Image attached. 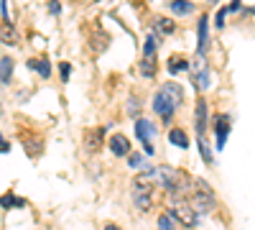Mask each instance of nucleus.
<instances>
[{
    "label": "nucleus",
    "mask_w": 255,
    "mask_h": 230,
    "mask_svg": "<svg viewBox=\"0 0 255 230\" xmlns=\"http://www.w3.org/2000/svg\"><path fill=\"white\" fill-rule=\"evenodd\" d=\"M158 182V169H143L133 182V202L140 213H148L153 205V187Z\"/></svg>",
    "instance_id": "f257e3e1"
},
{
    "label": "nucleus",
    "mask_w": 255,
    "mask_h": 230,
    "mask_svg": "<svg viewBox=\"0 0 255 230\" xmlns=\"http://www.w3.org/2000/svg\"><path fill=\"white\" fill-rule=\"evenodd\" d=\"M181 100H184V90H181L179 85H174V82H168V85H163V87L158 90V95L153 97V110H156L163 120H168V118L179 110Z\"/></svg>",
    "instance_id": "f03ea898"
},
{
    "label": "nucleus",
    "mask_w": 255,
    "mask_h": 230,
    "mask_svg": "<svg viewBox=\"0 0 255 230\" xmlns=\"http://www.w3.org/2000/svg\"><path fill=\"white\" fill-rule=\"evenodd\" d=\"M191 197H194V210H199V213H209L215 207V192L202 179H197L194 187H191Z\"/></svg>",
    "instance_id": "7ed1b4c3"
},
{
    "label": "nucleus",
    "mask_w": 255,
    "mask_h": 230,
    "mask_svg": "<svg viewBox=\"0 0 255 230\" xmlns=\"http://www.w3.org/2000/svg\"><path fill=\"white\" fill-rule=\"evenodd\" d=\"M171 218H176L184 228H194L197 225V215H194V207H191L186 200H174V207L171 213H168Z\"/></svg>",
    "instance_id": "20e7f679"
},
{
    "label": "nucleus",
    "mask_w": 255,
    "mask_h": 230,
    "mask_svg": "<svg viewBox=\"0 0 255 230\" xmlns=\"http://www.w3.org/2000/svg\"><path fill=\"white\" fill-rule=\"evenodd\" d=\"M140 72H143V77H153V74H156V38H153V36H148V38H145Z\"/></svg>",
    "instance_id": "39448f33"
},
{
    "label": "nucleus",
    "mask_w": 255,
    "mask_h": 230,
    "mask_svg": "<svg viewBox=\"0 0 255 230\" xmlns=\"http://www.w3.org/2000/svg\"><path fill=\"white\" fill-rule=\"evenodd\" d=\"M135 136L143 141V149H145V154L148 156H153V136H156V128H153V123L151 120H145V118H140L138 123H135Z\"/></svg>",
    "instance_id": "423d86ee"
},
{
    "label": "nucleus",
    "mask_w": 255,
    "mask_h": 230,
    "mask_svg": "<svg viewBox=\"0 0 255 230\" xmlns=\"http://www.w3.org/2000/svg\"><path fill=\"white\" fill-rule=\"evenodd\" d=\"M207 44H209V15H202L199 18V44H197L202 56L207 54Z\"/></svg>",
    "instance_id": "0eeeda50"
},
{
    "label": "nucleus",
    "mask_w": 255,
    "mask_h": 230,
    "mask_svg": "<svg viewBox=\"0 0 255 230\" xmlns=\"http://www.w3.org/2000/svg\"><path fill=\"white\" fill-rule=\"evenodd\" d=\"M110 149H113V154L115 156H128V154H130V141H128L125 136H113L110 138Z\"/></svg>",
    "instance_id": "6e6552de"
},
{
    "label": "nucleus",
    "mask_w": 255,
    "mask_h": 230,
    "mask_svg": "<svg viewBox=\"0 0 255 230\" xmlns=\"http://www.w3.org/2000/svg\"><path fill=\"white\" fill-rule=\"evenodd\" d=\"M197 136L199 138L207 136V102L204 100L197 102Z\"/></svg>",
    "instance_id": "1a4fd4ad"
},
{
    "label": "nucleus",
    "mask_w": 255,
    "mask_h": 230,
    "mask_svg": "<svg viewBox=\"0 0 255 230\" xmlns=\"http://www.w3.org/2000/svg\"><path fill=\"white\" fill-rule=\"evenodd\" d=\"M215 131H217V149H222L225 141H227V133H230V115H220L217 118Z\"/></svg>",
    "instance_id": "9d476101"
},
{
    "label": "nucleus",
    "mask_w": 255,
    "mask_h": 230,
    "mask_svg": "<svg viewBox=\"0 0 255 230\" xmlns=\"http://www.w3.org/2000/svg\"><path fill=\"white\" fill-rule=\"evenodd\" d=\"M191 82H194V87L207 90V87H209V69H207V67H197L194 74H191Z\"/></svg>",
    "instance_id": "9b49d317"
},
{
    "label": "nucleus",
    "mask_w": 255,
    "mask_h": 230,
    "mask_svg": "<svg viewBox=\"0 0 255 230\" xmlns=\"http://www.w3.org/2000/svg\"><path fill=\"white\" fill-rule=\"evenodd\" d=\"M10 77H13V59L3 56L0 59V85H8Z\"/></svg>",
    "instance_id": "f8f14e48"
},
{
    "label": "nucleus",
    "mask_w": 255,
    "mask_h": 230,
    "mask_svg": "<svg viewBox=\"0 0 255 230\" xmlns=\"http://www.w3.org/2000/svg\"><path fill=\"white\" fill-rule=\"evenodd\" d=\"M28 69H38L41 77H51V64L46 59H28Z\"/></svg>",
    "instance_id": "ddd939ff"
},
{
    "label": "nucleus",
    "mask_w": 255,
    "mask_h": 230,
    "mask_svg": "<svg viewBox=\"0 0 255 230\" xmlns=\"http://www.w3.org/2000/svg\"><path fill=\"white\" fill-rule=\"evenodd\" d=\"M184 69H189V61L184 56H171V59H168V72H171V74H179Z\"/></svg>",
    "instance_id": "4468645a"
},
{
    "label": "nucleus",
    "mask_w": 255,
    "mask_h": 230,
    "mask_svg": "<svg viewBox=\"0 0 255 230\" xmlns=\"http://www.w3.org/2000/svg\"><path fill=\"white\" fill-rule=\"evenodd\" d=\"M168 141H171L174 146H179V149H186V146H189V138H186V133H184V131H179V128L168 131Z\"/></svg>",
    "instance_id": "2eb2a0df"
},
{
    "label": "nucleus",
    "mask_w": 255,
    "mask_h": 230,
    "mask_svg": "<svg viewBox=\"0 0 255 230\" xmlns=\"http://www.w3.org/2000/svg\"><path fill=\"white\" fill-rule=\"evenodd\" d=\"M168 8H171L176 15H189L194 5H191L189 0H171V5H168Z\"/></svg>",
    "instance_id": "dca6fc26"
},
{
    "label": "nucleus",
    "mask_w": 255,
    "mask_h": 230,
    "mask_svg": "<svg viewBox=\"0 0 255 230\" xmlns=\"http://www.w3.org/2000/svg\"><path fill=\"white\" fill-rule=\"evenodd\" d=\"M153 26H156V28H158L161 33H166V36L176 31V26H174V20H168V18H161V15H158V18L153 20Z\"/></svg>",
    "instance_id": "f3484780"
},
{
    "label": "nucleus",
    "mask_w": 255,
    "mask_h": 230,
    "mask_svg": "<svg viewBox=\"0 0 255 230\" xmlns=\"http://www.w3.org/2000/svg\"><path fill=\"white\" fill-rule=\"evenodd\" d=\"M102 128H95V133H90V138H87V143H90V149L92 151H97L100 149V143H102Z\"/></svg>",
    "instance_id": "a211bd4d"
},
{
    "label": "nucleus",
    "mask_w": 255,
    "mask_h": 230,
    "mask_svg": "<svg viewBox=\"0 0 255 230\" xmlns=\"http://www.w3.org/2000/svg\"><path fill=\"white\" fill-rule=\"evenodd\" d=\"M0 205H3V207H23V205H26V200L13 197V195H5L3 200H0Z\"/></svg>",
    "instance_id": "6ab92c4d"
},
{
    "label": "nucleus",
    "mask_w": 255,
    "mask_h": 230,
    "mask_svg": "<svg viewBox=\"0 0 255 230\" xmlns=\"http://www.w3.org/2000/svg\"><path fill=\"white\" fill-rule=\"evenodd\" d=\"M3 41H5V44H15V41H18V36H15V31L10 26L3 28Z\"/></svg>",
    "instance_id": "aec40b11"
},
{
    "label": "nucleus",
    "mask_w": 255,
    "mask_h": 230,
    "mask_svg": "<svg viewBox=\"0 0 255 230\" xmlns=\"http://www.w3.org/2000/svg\"><path fill=\"white\" fill-rule=\"evenodd\" d=\"M158 230H174L171 215H161V218H158Z\"/></svg>",
    "instance_id": "412c9836"
},
{
    "label": "nucleus",
    "mask_w": 255,
    "mask_h": 230,
    "mask_svg": "<svg viewBox=\"0 0 255 230\" xmlns=\"http://www.w3.org/2000/svg\"><path fill=\"white\" fill-rule=\"evenodd\" d=\"M59 69H61V79L67 82V79H69V69H72V67L67 64V61H64V64H59Z\"/></svg>",
    "instance_id": "4be33fe9"
},
{
    "label": "nucleus",
    "mask_w": 255,
    "mask_h": 230,
    "mask_svg": "<svg viewBox=\"0 0 255 230\" xmlns=\"http://www.w3.org/2000/svg\"><path fill=\"white\" fill-rule=\"evenodd\" d=\"M225 10H227V13H238V10H240V0H232V3H230Z\"/></svg>",
    "instance_id": "5701e85b"
},
{
    "label": "nucleus",
    "mask_w": 255,
    "mask_h": 230,
    "mask_svg": "<svg viewBox=\"0 0 255 230\" xmlns=\"http://www.w3.org/2000/svg\"><path fill=\"white\" fill-rule=\"evenodd\" d=\"M49 13H54V15H59V13H61V5L56 3V0H51V3H49Z\"/></svg>",
    "instance_id": "b1692460"
},
{
    "label": "nucleus",
    "mask_w": 255,
    "mask_h": 230,
    "mask_svg": "<svg viewBox=\"0 0 255 230\" xmlns=\"http://www.w3.org/2000/svg\"><path fill=\"white\" fill-rule=\"evenodd\" d=\"M128 164H130L133 169H135V166H140V156H138V154H133V156H128Z\"/></svg>",
    "instance_id": "393cba45"
},
{
    "label": "nucleus",
    "mask_w": 255,
    "mask_h": 230,
    "mask_svg": "<svg viewBox=\"0 0 255 230\" xmlns=\"http://www.w3.org/2000/svg\"><path fill=\"white\" fill-rule=\"evenodd\" d=\"M10 151V146L5 143V138H3V133H0V154H8Z\"/></svg>",
    "instance_id": "a878e982"
},
{
    "label": "nucleus",
    "mask_w": 255,
    "mask_h": 230,
    "mask_svg": "<svg viewBox=\"0 0 255 230\" xmlns=\"http://www.w3.org/2000/svg\"><path fill=\"white\" fill-rule=\"evenodd\" d=\"M0 8H3V18L8 20V18H10V13H8V0H0Z\"/></svg>",
    "instance_id": "bb28decb"
},
{
    "label": "nucleus",
    "mask_w": 255,
    "mask_h": 230,
    "mask_svg": "<svg viewBox=\"0 0 255 230\" xmlns=\"http://www.w3.org/2000/svg\"><path fill=\"white\" fill-rule=\"evenodd\" d=\"M105 230H120L118 225H108V228H105Z\"/></svg>",
    "instance_id": "cd10ccee"
}]
</instances>
